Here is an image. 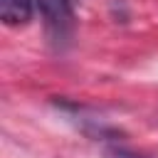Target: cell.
Listing matches in <instances>:
<instances>
[{"label":"cell","instance_id":"3957f363","mask_svg":"<svg viewBox=\"0 0 158 158\" xmlns=\"http://www.w3.org/2000/svg\"><path fill=\"white\" fill-rule=\"evenodd\" d=\"M104 158H141V156H136L133 151H126V148L111 146V148H106V151H104Z\"/></svg>","mask_w":158,"mask_h":158},{"label":"cell","instance_id":"6da1fadb","mask_svg":"<svg viewBox=\"0 0 158 158\" xmlns=\"http://www.w3.org/2000/svg\"><path fill=\"white\" fill-rule=\"evenodd\" d=\"M35 7L42 15L44 30L54 42L69 40L74 27V7L72 0H35Z\"/></svg>","mask_w":158,"mask_h":158},{"label":"cell","instance_id":"7a4b0ae2","mask_svg":"<svg viewBox=\"0 0 158 158\" xmlns=\"http://www.w3.org/2000/svg\"><path fill=\"white\" fill-rule=\"evenodd\" d=\"M35 0H0V17L10 27L27 25L32 20Z\"/></svg>","mask_w":158,"mask_h":158}]
</instances>
